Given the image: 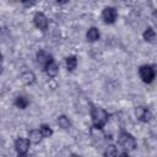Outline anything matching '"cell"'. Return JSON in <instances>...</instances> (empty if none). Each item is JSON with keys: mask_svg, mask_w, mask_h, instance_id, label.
<instances>
[{"mask_svg": "<svg viewBox=\"0 0 157 157\" xmlns=\"http://www.w3.org/2000/svg\"><path fill=\"white\" fill-rule=\"evenodd\" d=\"M117 155H119V152L114 145H109L104 151V156H117Z\"/></svg>", "mask_w": 157, "mask_h": 157, "instance_id": "cell-18", "label": "cell"}, {"mask_svg": "<svg viewBox=\"0 0 157 157\" xmlns=\"http://www.w3.org/2000/svg\"><path fill=\"white\" fill-rule=\"evenodd\" d=\"M117 17H118V11L115 10V7L107 6V7L103 9V11H102V18H103V21L105 23H109V25L114 23L115 20H117Z\"/></svg>", "mask_w": 157, "mask_h": 157, "instance_id": "cell-4", "label": "cell"}, {"mask_svg": "<svg viewBox=\"0 0 157 157\" xmlns=\"http://www.w3.org/2000/svg\"><path fill=\"white\" fill-rule=\"evenodd\" d=\"M43 139V135L42 132L39 131V129H34V130H31L29 131V135H28V140L29 142H33V144H39Z\"/></svg>", "mask_w": 157, "mask_h": 157, "instance_id": "cell-10", "label": "cell"}, {"mask_svg": "<svg viewBox=\"0 0 157 157\" xmlns=\"http://www.w3.org/2000/svg\"><path fill=\"white\" fill-rule=\"evenodd\" d=\"M39 131L42 132L43 137H50L53 135V130L48 124H42L40 128H39Z\"/></svg>", "mask_w": 157, "mask_h": 157, "instance_id": "cell-17", "label": "cell"}, {"mask_svg": "<svg viewBox=\"0 0 157 157\" xmlns=\"http://www.w3.org/2000/svg\"><path fill=\"white\" fill-rule=\"evenodd\" d=\"M1 72H2V66L0 65V74H1Z\"/></svg>", "mask_w": 157, "mask_h": 157, "instance_id": "cell-21", "label": "cell"}, {"mask_svg": "<svg viewBox=\"0 0 157 157\" xmlns=\"http://www.w3.org/2000/svg\"><path fill=\"white\" fill-rule=\"evenodd\" d=\"M50 59H53V56L50 55V54H48L47 52H44V50H39L38 53H37V61L40 64V65H45Z\"/></svg>", "mask_w": 157, "mask_h": 157, "instance_id": "cell-11", "label": "cell"}, {"mask_svg": "<svg viewBox=\"0 0 157 157\" xmlns=\"http://www.w3.org/2000/svg\"><path fill=\"white\" fill-rule=\"evenodd\" d=\"M139 75L141 77V80L145 83H151L156 76V70L153 65H142L139 69Z\"/></svg>", "mask_w": 157, "mask_h": 157, "instance_id": "cell-3", "label": "cell"}, {"mask_svg": "<svg viewBox=\"0 0 157 157\" xmlns=\"http://www.w3.org/2000/svg\"><path fill=\"white\" fill-rule=\"evenodd\" d=\"M20 1H22V0H20Z\"/></svg>", "mask_w": 157, "mask_h": 157, "instance_id": "cell-24", "label": "cell"}, {"mask_svg": "<svg viewBox=\"0 0 157 157\" xmlns=\"http://www.w3.org/2000/svg\"><path fill=\"white\" fill-rule=\"evenodd\" d=\"M1 60H2V54L0 53V61H1Z\"/></svg>", "mask_w": 157, "mask_h": 157, "instance_id": "cell-22", "label": "cell"}, {"mask_svg": "<svg viewBox=\"0 0 157 157\" xmlns=\"http://www.w3.org/2000/svg\"><path fill=\"white\" fill-rule=\"evenodd\" d=\"M124 1H128V0H124Z\"/></svg>", "mask_w": 157, "mask_h": 157, "instance_id": "cell-23", "label": "cell"}, {"mask_svg": "<svg viewBox=\"0 0 157 157\" xmlns=\"http://www.w3.org/2000/svg\"><path fill=\"white\" fill-rule=\"evenodd\" d=\"M65 63H66V69H67L69 71H74V70L76 69V66H77V59H76L75 55L67 56V58L65 59Z\"/></svg>", "mask_w": 157, "mask_h": 157, "instance_id": "cell-15", "label": "cell"}, {"mask_svg": "<svg viewBox=\"0 0 157 157\" xmlns=\"http://www.w3.org/2000/svg\"><path fill=\"white\" fill-rule=\"evenodd\" d=\"M33 22H34V26H36L38 29H40V31H43V32L47 31L49 22H48L47 16H45L43 12H37V13L34 15V17H33Z\"/></svg>", "mask_w": 157, "mask_h": 157, "instance_id": "cell-6", "label": "cell"}, {"mask_svg": "<svg viewBox=\"0 0 157 157\" xmlns=\"http://www.w3.org/2000/svg\"><path fill=\"white\" fill-rule=\"evenodd\" d=\"M28 104H29V101H28V98L25 97V96H17V97L15 98V105H16L17 108H20V109L27 108Z\"/></svg>", "mask_w": 157, "mask_h": 157, "instance_id": "cell-13", "label": "cell"}, {"mask_svg": "<svg viewBox=\"0 0 157 157\" xmlns=\"http://www.w3.org/2000/svg\"><path fill=\"white\" fill-rule=\"evenodd\" d=\"M142 37H144V39L146 40V42H155V39H156V33H155V29L152 28V27H148V28H146L145 29V32H144V34H142Z\"/></svg>", "mask_w": 157, "mask_h": 157, "instance_id": "cell-14", "label": "cell"}, {"mask_svg": "<svg viewBox=\"0 0 157 157\" xmlns=\"http://www.w3.org/2000/svg\"><path fill=\"white\" fill-rule=\"evenodd\" d=\"M36 1H37V0H22L21 2H22L26 7H31V6H33V5L36 4Z\"/></svg>", "mask_w": 157, "mask_h": 157, "instance_id": "cell-19", "label": "cell"}, {"mask_svg": "<svg viewBox=\"0 0 157 157\" xmlns=\"http://www.w3.org/2000/svg\"><path fill=\"white\" fill-rule=\"evenodd\" d=\"M86 38H87V40L91 42V43L98 40V39H99V31H98V28H96V27L88 28V31H87V33H86Z\"/></svg>", "mask_w": 157, "mask_h": 157, "instance_id": "cell-9", "label": "cell"}, {"mask_svg": "<svg viewBox=\"0 0 157 157\" xmlns=\"http://www.w3.org/2000/svg\"><path fill=\"white\" fill-rule=\"evenodd\" d=\"M43 67H44V71H45V74H47L48 77H55V76L58 75L59 66H58V64L54 61V59H50Z\"/></svg>", "mask_w": 157, "mask_h": 157, "instance_id": "cell-8", "label": "cell"}, {"mask_svg": "<svg viewBox=\"0 0 157 157\" xmlns=\"http://www.w3.org/2000/svg\"><path fill=\"white\" fill-rule=\"evenodd\" d=\"M21 81L26 85H32L34 81H36V76L32 71H25L22 75H21Z\"/></svg>", "mask_w": 157, "mask_h": 157, "instance_id": "cell-12", "label": "cell"}, {"mask_svg": "<svg viewBox=\"0 0 157 157\" xmlns=\"http://www.w3.org/2000/svg\"><path fill=\"white\" fill-rule=\"evenodd\" d=\"M56 121H58V125L61 129H69L71 126V123H70V120H69V118L66 115H59Z\"/></svg>", "mask_w": 157, "mask_h": 157, "instance_id": "cell-16", "label": "cell"}, {"mask_svg": "<svg viewBox=\"0 0 157 157\" xmlns=\"http://www.w3.org/2000/svg\"><path fill=\"white\" fill-rule=\"evenodd\" d=\"M118 144L120 146H123L125 150H134L136 147V140H135V137L130 132H128L125 130H121L120 131V134L118 136Z\"/></svg>", "mask_w": 157, "mask_h": 157, "instance_id": "cell-2", "label": "cell"}, {"mask_svg": "<svg viewBox=\"0 0 157 157\" xmlns=\"http://www.w3.org/2000/svg\"><path fill=\"white\" fill-rule=\"evenodd\" d=\"M70 0H56V2L58 4H60V5H65V4H67Z\"/></svg>", "mask_w": 157, "mask_h": 157, "instance_id": "cell-20", "label": "cell"}, {"mask_svg": "<svg viewBox=\"0 0 157 157\" xmlns=\"http://www.w3.org/2000/svg\"><path fill=\"white\" fill-rule=\"evenodd\" d=\"M29 140L28 139H23V137H18L15 141V150L20 156H25L28 150H29Z\"/></svg>", "mask_w": 157, "mask_h": 157, "instance_id": "cell-5", "label": "cell"}, {"mask_svg": "<svg viewBox=\"0 0 157 157\" xmlns=\"http://www.w3.org/2000/svg\"><path fill=\"white\" fill-rule=\"evenodd\" d=\"M135 115H136V118H137L140 121H142V123H147V121H150L151 118H152L151 110H150L148 108H146V107H137V108L135 109Z\"/></svg>", "mask_w": 157, "mask_h": 157, "instance_id": "cell-7", "label": "cell"}, {"mask_svg": "<svg viewBox=\"0 0 157 157\" xmlns=\"http://www.w3.org/2000/svg\"><path fill=\"white\" fill-rule=\"evenodd\" d=\"M91 108H90V113H91V118H92V125L94 129H98V130H102L104 128V125L108 123V119L110 117V114L101 108V107H97L92 103H90Z\"/></svg>", "mask_w": 157, "mask_h": 157, "instance_id": "cell-1", "label": "cell"}]
</instances>
